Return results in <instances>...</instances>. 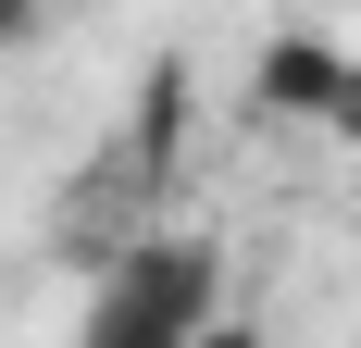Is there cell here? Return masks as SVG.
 Segmentation results:
<instances>
[{
	"instance_id": "obj_2",
	"label": "cell",
	"mask_w": 361,
	"mask_h": 348,
	"mask_svg": "<svg viewBox=\"0 0 361 348\" xmlns=\"http://www.w3.org/2000/svg\"><path fill=\"white\" fill-rule=\"evenodd\" d=\"M336 63H349V50H274V87H262V100L274 112H324L336 100Z\"/></svg>"
},
{
	"instance_id": "obj_1",
	"label": "cell",
	"mask_w": 361,
	"mask_h": 348,
	"mask_svg": "<svg viewBox=\"0 0 361 348\" xmlns=\"http://www.w3.org/2000/svg\"><path fill=\"white\" fill-rule=\"evenodd\" d=\"M212 323H224V249L212 237H137L100 261L75 348H200Z\"/></svg>"
},
{
	"instance_id": "obj_4",
	"label": "cell",
	"mask_w": 361,
	"mask_h": 348,
	"mask_svg": "<svg viewBox=\"0 0 361 348\" xmlns=\"http://www.w3.org/2000/svg\"><path fill=\"white\" fill-rule=\"evenodd\" d=\"M25 25H37V0H0V37H25Z\"/></svg>"
},
{
	"instance_id": "obj_5",
	"label": "cell",
	"mask_w": 361,
	"mask_h": 348,
	"mask_svg": "<svg viewBox=\"0 0 361 348\" xmlns=\"http://www.w3.org/2000/svg\"><path fill=\"white\" fill-rule=\"evenodd\" d=\"M200 348H262V336H250V323H212V336H200Z\"/></svg>"
},
{
	"instance_id": "obj_3",
	"label": "cell",
	"mask_w": 361,
	"mask_h": 348,
	"mask_svg": "<svg viewBox=\"0 0 361 348\" xmlns=\"http://www.w3.org/2000/svg\"><path fill=\"white\" fill-rule=\"evenodd\" d=\"M324 125H336V137H361V63H336V100H324Z\"/></svg>"
}]
</instances>
